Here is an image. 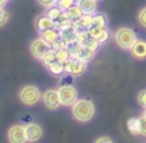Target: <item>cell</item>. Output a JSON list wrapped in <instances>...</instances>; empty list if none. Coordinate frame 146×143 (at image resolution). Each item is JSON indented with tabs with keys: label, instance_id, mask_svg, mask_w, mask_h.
<instances>
[{
	"label": "cell",
	"instance_id": "cell-1",
	"mask_svg": "<svg viewBox=\"0 0 146 143\" xmlns=\"http://www.w3.org/2000/svg\"><path fill=\"white\" fill-rule=\"evenodd\" d=\"M95 105L90 99H78L72 105V115L78 122H90L95 116Z\"/></svg>",
	"mask_w": 146,
	"mask_h": 143
},
{
	"label": "cell",
	"instance_id": "cell-2",
	"mask_svg": "<svg viewBox=\"0 0 146 143\" xmlns=\"http://www.w3.org/2000/svg\"><path fill=\"white\" fill-rule=\"evenodd\" d=\"M113 39L116 42V44L123 49V50H129L132 47V44L137 40L135 30H132L130 27H119L115 30L113 33Z\"/></svg>",
	"mask_w": 146,
	"mask_h": 143
},
{
	"label": "cell",
	"instance_id": "cell-3",
	"mask_svg": "<svg viewBox=\"0 0 146 143\" xmlns=\"http://www.w3.org/2000/svg\"><path fill=\"white\" fill-rule=\"evenodd\" d=\"M42 92L39 90V87L33 86V85H26L22 87V90L19 92V99L27 105V106H33L36 105L40 99H42Z\"/></svg>",
	"mask_w": 146,
	"mask_h": 143
},
{
	"label": "cell",
	"instance_id": "cell-4",
	"mask_svg": "<svg viewBox=\"0 0 146 143\" xmlns=\"http://www.w3.org/2000/svg\"><path fill=\"white\" fill-rule=\"evenodd\" d=\"M69 50H70L72 57H76V59H80V60H85V62H90L95 57V53H96L92 49H89L85 44H80L78 42L72 43L69 46Z\"/></svg>",
	"mask_w": 146,
	"mask_h": 143
},
{
	"label": "cell",
	"instance_id": "cell-5",
	"mask_svg": "<svg viewBox=\"0 0 146 143\" xmlns=\"http://www.w3.org/2000/svg\"><path fill=\"white\" fill-rule=\"evenodd\" d=\"M88 69V62L76 59V57H70L66 64H64V72L72 76H80L83 75Z\"/></svg>",
	"mask_w": 146,
	"mask_h": 143
},
{
	"label": "cell",
	"instance_id": "cell-6",
	"mask_svg": "<svg viewBox=\"0 0 146 143\" xmlns=\"http://www.w3.org/2000/svg\"><path fill=\"white\" fill-rule=\"evenodd\" d=\"M62 106H72L78 100V90L72 85H63L57 89Z\"/></svg>",
	"mask_w": 146,
	"mask_h": 143
},
{
	"label": "cell",
	"instance_id": "cell-7",
	"mask_svg": "<svg viewBox=\"0 0 146 143\" xmlns=\"http://www.w3.org/2000/svg\"><path fill=\"white\" fill-rule=\"evenodd\" d=\"M42 100H43L44 106H46L47 109H50V110H56L59 106H62L59 92L54 90V89H47V90L43 93Z\"/></svg>",
	"mask_w": 146,
	"mask_h": 143
},
{
	"label": "cell",
	"instance_id": "cell-8",
	"mask_svg": "<svg viewBox=\"0 0 146 143\" xmlns=\"http://www.w3.org/2000/svg\"><path fill=\"white\" fill-rule=\"evenodd\" d=\"M7 139L9 142L12 143H23V142H27V137H26V127L22 126V124H15L9 129L7 132Z\"/></svg>",
	"mask_w": 146,
	"mask_h": 143
},
{
	"label": "cell",
	"instance_id": "cell-9",
	"mask_svg": "<svg viewBox=\"0 0 146 143\" xmlns=\"http://www.w3.org/2000/svg\"><path fill=\"white\" fill-rule=\"evenodd\" d=\"M49 49H50V46H49L42 37H37V39L33 40L32 44H30V53H32V56H33L35 59H39V60L43 57V54H44Z\"/></svg>",
	"mask_w": 146,
	"mask_h": 143
},
{
	"label": "cell",
	"instance_id": "cell-10",
	"mask_svg": "<svg viewBox=\"0 0 146 143\" xmlns=\"http://www.w3.org/2000/svg\"><path fill=\"white\" fill-rule=\"evenodd\" d=\"M93 26V15L92 13H83L78 20H73L72 27L76 32L79 30H89Z\"/></svg>",
	"mask_w": 146,
	"mask_h": 143
},
{
	"label": "cell",
	"instance_id": "cell-11",
	"mask_svg": "<svg viewBox=\"0 0 146 143\" xmlns=\"http://www.w3.org/2000/svg\"><path fill=\"white\" fill-rule=\"evenodd\" d=\"M129 52H130V54H132L133 59H136V60H145L146 59V40L137 39L132 44V47L129 49Z\"/></svg>",
	"mask_w": 146,
	"mask_h": 143
},
{
	"label": "cell",
	"instance_id": "cell-12",
	"mask_svg": "<svg viewBox=\"0 0 146 143\" xmlns=\"http://www.w3.org/2000/svg\"><path fill=\"white\" fill-rule=\"evenodd\" d=\"M89 33H90V36H92L93 39H96L100 44L106 43V42L109 40V37H110V32L108 30L106 26H92V27L89 29Z\"/></svg>",
	"mask_w": 146,
	"mask_h": 143
},
{
	"label": "cell",
	"instance_id": "cell-13",
	"mask_svg": "<svg viewBox=\"0 0 146 143\" xmlns=\"http://www.w3.org/2000/svg\"><path fill=\"white\" fill-rule=\"evenodd\" d=\"M40 37L50 46L53 47V44H56L60 39H62V34H60V30L56 29V27H52V29H47L44 32H40Z\"/></svg>",
	"mask_w": 146,
	"mask_h": 143
},
{
	"label": "cell",
	"instance_id": "cell-14",
	"mask_svg": "<svg viewBox=\"0 0 146 143\" xmlns=\"http://www.w3.org/2000/svg\"><path fill=\"white\" fill-rule=\"evenodd\" d=\"M26 127V137H27V142H37L42 134H43V129L40 124L37 123H29Z\"/></svg>",
	"mask_w": 146,
	"mask_h": 143
},
{
	"label": "cell",
	"instance_id": "cell-15",
	"mask_svg": "<svg viewBox=\"0 0 146 143\" xmlns=\"http://www.w3.org/2000/svg\"><path fill=\"white\" fill-rule=\"evenodd\" d=\"M35 26H36L37 32H44V30H47V29L54 27V22L47 16V13H44V15H40V16L36 19Z\"/></svg>",
	"mask_w": 146,
	"mask_h": 143
},
{
	"label": "cell",
	"instance_id": "cell-16",
	"mask_svg": "<svg viewBox=\"0 0 146 143\" xmlns=\"http://www.w3.org/2000/svg\"><path fill=\"white\" fill-rule=\"evenodd\" d=\"M76 3L80 6L83 13H96L98 10V0H76Z\"/></svg>",
	"mask_w": 146,
	"mask_h": 143
},
{
	"label": "cell",
	"instance_id": "cell-17",
	"mask_svg": "<svg viewBox=\"0 0 146 143\" xmlns=\"http://www.w3.org/2000/svg\"><path fill=\"white\" fill-rule=\"evenodd\" d=\"M72 24H73V20L66 15V12H63V15H62L57 20H54V27L59 29V30L69 29V27H72Z\"/></svg>",
	"mask_w": 146,
	"mask_h": 143
},
{
	"label": "cell",
	"instance_id": "cell-18",
	"mask_svg": "<svg viewBox=\"0 0 146 143\" xmlns=\"http://www.w3.org/2000/svg\"><path fill=\"white\" fill-rule=\"evenodd\" d=\"M40 60H42V63H43L44 67H49L53 62L57 60V59H56V49H49V50L43 54V57H42Z\"/></svg>",
	"mask_w": 146,
	"mask_h": 143
},
{
	"label": "cell",
	"instance_id": "cell-19",
	"mask_svg": "<svg viewBox=\"0 0 146 143\" xmlns=\"http://www.w3.org/2000/svg\"><path fill=\"white\" fill-rule=\"evenodd\" d=\"M66 15L72 19V20H78L82 15H83V10L80 9V6L78 3H75L73 6H70L67 10H66Z\"/></svg>",
	"mask_w": 146,
	"mask_h": 143
},
{
	"label": "cell",
	"instance_id": "cell-20",
	"mask_svg": "<svg viewBox=\"0 0 146 143\" xmlns=\"http://www.w3.org/2000/svg\"><path fill=\"white\" fill-rule=\"evenodd\" d=\"M70 57H72V54H70L69 47H60V49H56V59H57L60 63L66 64V62H67Z\"/></svg>",
	"mask_w": 146,
	"mask_h": 143
},
{
	"label": "cell",
	"instance_id": "cell-21",
	"mask_svg": "<svg viewBox=\"0 0 146 143\" xmlns=\"http://www.w3.org/2000/svg\"><path fill=\"white\" fill-rule=\"evenodd\" d=\"M49 72L50 73H53V75H56V76H59V75H62V73H64V64L63 63H60L59 60H56V62H53L49 67Z\"/></svg>",
	"mask_w": 146,
	"mask_h": 143
},
{
	"label": "cell",
	"instance_id": "cell-22",
	"mask_svg": "<svg viewBox=\"0 0 146 143\" xmlns=\"http://www.w3.org/2000/svg\"><path fill=\"white\" fill-rule=\"evenodd\" d=\"M46 13H47V16H49V17H50L53 22H54V20H57V19H59V17L63 15V10H62V9H59V7L54 5V6L49 7Z\"/></svg>",
	"mask_w": 146,
	"mask_h": 143
},
{
	"label": "cell",
	"instance_id": "cell-23",
	"mask_svg": "<svg viewBox=\"0 0 146 143\" xmlns=\"http://www.w3.org/2000/svg\"><path fill=\"white\" fill-rule=\"evenodd\" d=\"M106 24H108V19L105 15L102 13L93 15V26H106Z\"/></svg>",
	"mask_w": 146,
	"mask_h": 143
},
{
	"label": "cell",
	"instance_id": "cell-24",
	"mask_svg": "<svg viewBox=\"0 0 146 143\" xmlns=\"http://www.w3.org/2000/svg\"><path fill=\"white\" fill-rule=\"evenodd\" d=\"M75 3H76V0H57L56 6H57L59 9H62L63 12H66L70 6H73Z\"/></svg>",
	"mask_w": 146,
	"mask_h": 143
},
{
	"label": "cell",
	"instance_id": "cell-25",
	"mask_svg": "<svg viewBox=\"0 0 146 143\" xmlns=\"http://www.w3.org/2000/svg\"><path fill=\"white\" fill-rule=\"evenodd\" d=\"M127 127H129L132 134H139V122H137V119H130L127 122Z\"/></svg>",
	"mask_w": 146,
	"mask_h": 143
},
{
	"label": "cell",
	"instance_id": "cell-26",
	"mask_svg": "<svg viewBox=\"0 0 146 143\" xmlns=\"http://www.w3.org/2000/svg\"><path fill=\"white\" fill-rule=\"evenodd\" d=\"M83 44H85L86 47H89V49H92L93 52H96V50L99 49V44H100V43H99V42H98L96 39H93V37L90 36V37H89V39H88V40H86V42L83 43Z\"/></svg>",
	"mask_w": 146,
	"mask_h": 143
},
{
	"label": "cell",
	"instance_id": "cell-27",
	"mask_svg": "<svg viewBox=\"0 0 146 143\" xmlns=\"http://www.w3.org/2000/svg\"><path fill=\"white\" fill-rule=\"evenodd\" d=\"M9 19H10L9 12H7V10H5V9L2 7V9H0V27H3L5 24H7Z\"/></svg>",
	"mask_w": 146,
	"mask_h": 143
},
{
	"label": "cell",
	"instance_id": "cell-28",
	"mask_svg": "<svg viewBox=\"0 0 146 143\" xmlns=\"http://www.w3.org/2000/svg\"><path fill=\"white\" fill-rule=\"evenodd\" d=\"M137 122H139V134L146 136V116L142 115V116L137 119Z\"/></svg>",
	"mask_w": 146,
	"mask_h": 143
},
{
	"label": "cell",
	"instance_id": "cell-29",
	"mask_svg": "<svg viewBox=\"0 0 146 143\" xmlns=\"http://www.w3.org/2000/svg\"><path fill=\"white\" fill-rule=\"evenodd\" d=\"M137 22H139V24H140L143 29H146V7H143V9L139 12V15H137Z\"/></svg>",
	"mask_w": 146,
	"mask_h": 143
},
{
	"label": "cell",
	"instance_id": "cell-30",
	"mask_svg": "<svg viewBox=\"0 0 146 143\" xmlns=\"http://www.w3.org/2000/svg\"><path fill=\"white\" fill-rule=\"evenodd\" d=\"M137 103H139L143 109L146 107V90L139 92V95H137Z\"/></svg>",
	"mask_w": 146,
	"mask_h": 143
},
{
	"label": "cell",
	"instance_id": "cell-31",
	"mask_svg": "<svg viewBox=\"0 0 146 143\" xmlns=\"http://www.w3.org/2000/svg\"><path fill=\"white\" fill-rule=\"evenodd\" d=\"M37 2H39V5H40V6H43V7L49 9V7H52V6H54V5H56L57 0H37Z\"/></svg>",
	"mask_w": 146,
	"mask_h": 143
},
{
	"label": "cell",
	"instance_id": "cell-32",
	"mask_svg": "<svg viewBox=\"0 0 146 143\" xmlns=\"http://www.w3.org/2000/svg\"><path fill=\"white\" fill-rule=\"evenodd\" d=\"M96 142H113V139L112 137H99V139H96Z\"/></svg>",
	"mask_w": 146,
	"mask_h": 143
},
{
	"label": "cell",
	"instance_id": "cell-33",
	"mask_svg": "<svg viewBox=\"0 0 146 143\" xmlns=\"http://www.w3.org/2000/svg\"><path fill=\"white\" fill-rule=\"evenodd\" d=\"M7 2H9V0H0V9H2V7H5Z\"/></svg>",
	"mask_w": 146,
	"mask_h": 143
},
{
	"label": "cell",
	"instance_id": "cell-34",
	"mask_svg": "<svg viewBox=\"0 0 146 143\" xmlns=\"http://www.w3.org/2000/svg\"><path fill=\"white\" fill-rule=\"evenodd\" d=\"M143 116H146V107H145V110H143Z\"/></svg>",
	"mask_w": 146,
	"mask_h": 143
}]
</instances>
